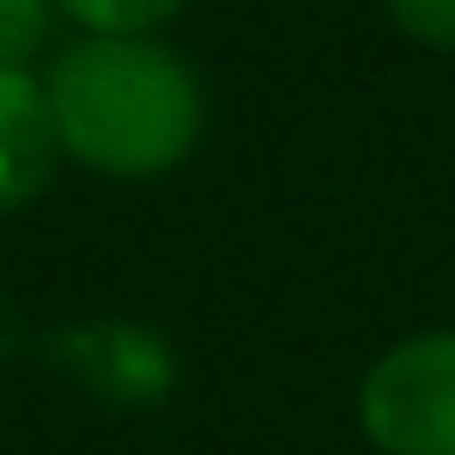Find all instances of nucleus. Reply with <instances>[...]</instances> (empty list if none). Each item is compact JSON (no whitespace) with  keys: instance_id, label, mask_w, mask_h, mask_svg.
<instances>
[{"instance_id":"obj_1","label":"nucleus","mask_w":455,"mask_h":455,"mask_svg":"<svg viewBox=\"0 0 455 455\" xmlns=\"http://www.w3.org/2000/svg\"><path fill=\"white\" fill-rule=\"evenodd\" d=\"M60 155L100 181H161L201 148L208 100L161 34H81L47 60Z\"/></svg>"},{"instance_id":"obj_2","label":"nucleus","mask_w":455,"mask_h":455,"mask_svg":"<svg viewBox=\"0 0 455 455\" xmlns=\"http://www.w3.org/2000/svg\"><path fill=\"white\" fill-rule=\"evenodd\" d=\"M355 422L375 455H455V328L388 341L355 382Z\"/></svg>"},{"instance_id":"obj_3","label":"nucleus","mask_w":455,"mask_h":455,"mask_svg":"<svg viewBox=\"0 0 455 455\" xmlns=\"http://www.w3.org/2000/svg\"><path fill=\"white\" fill-rule=\"evenodd\" d=\"M60 134L54 108H47V81L34 74V60L0 68V214L28 208L54 188L60 174Z\"/></svg>"},{"instance_id":"obj_4","label":"nucleus","mask_w":455,"mask_h":455,"mask_svg":"<svg viewBox=\"0 0 455 455\" xmlns=\"http://www.w3.org/2000/svg\"><path fill=\"white\" fill-rule=\"evenodd\" d=\"M188 0H54V14L81 34H161Z\"/></svg>"},{"instance_id":"obj_5","label":"nucleus","mask_w":455,"mask_h":455,"mask_svg":"<svg viewBox=\"0 0 455 455\" xmlns=\"http://www.w3.org/2000/svg\"><path fill=\"white\" fill-rule=\"evenodd\" d=\"M47 28H54V0H0V68L34 60Z\"/></svg>"},{"instance_id":"obj_6","label":"nucleus","mask_w":455,"mask_h":455,"mask_svg":"<svg viewBox=\"0 0 455 455\" xmlns=\"http://www.w3.org/2000/svg\"><path fill=\"white\" fill-rule=\"evenodd\" d=\"M388 20L428 54H455V0H382Z\"/></svg>"}]
</instances>
